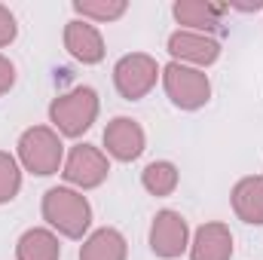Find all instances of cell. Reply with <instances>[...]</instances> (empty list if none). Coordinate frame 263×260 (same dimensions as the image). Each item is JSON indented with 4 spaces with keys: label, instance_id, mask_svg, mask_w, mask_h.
Listing matches in <instances>:
<instances>
[{
    "label": "cell",
    "instance_id": "4",
    "mask_svg": "<svg viewBox=\"0 0 263 260\" xmlns=\"http://www.w3.org/2000/svg\"><path fill=\"white\" fill-rule=\"evenodd\" d=\"M162 86H165L172 104L181 107V110H199L211 98V80H208V73L199 70V67L178 65V62L162 67Z\"/></svg>",
    "mask_w": 263,
    "mask_h": 260
},
{
    "label": "cell",
    "instance_id": "14",
    "mask_svg": "<svg viewBox=\"0 0 263 260\" xmlns=\"http://www.w3.org/2000/svg\"><path fill=\"white\" fill-rule=\"evenodd\" d=\"M59 257H62L59 236L52 230H43V227L25 230L18 245H15V260H59Z\"/></svg>",
    "mask_w": 263,
    "mask_h": 260
},
{
    "label": "cell",
    "instance_id": "17",
    "mask_svg": "<svg viewBox=\"0 0 263 260\" xmlns=\"http://www.w3.org/2000/svg\"><path fill=\"white\" fill-rule=\"evenodd\" d=\"M126 9H129L126 0H77L73 3V12H80L83 18H92V22H114Z\"/></svg>",
    "mask_w": 263,
    "mask_h": 260
},
{
    "label": "cell",
    "instance_id": "8",
    "mask_svg": "<svg viewBox=\"0 0 263 260\" xmlns=\"http://www.w3.org/2000/svg\"><path fill=\"white\" fill-rule=\"evenodd\" d=\"M168 55L178 65H196V67H208L217 62L220 55V43L208 34H196V31H175L168 37Z\"/></svg>",
    "mask_w": 263,
    "mask_h": 260
},
{
    "label": "cell",
    "instance_id": "3",
    "mask_svg": "<svg viewBox=\"0 0 263 260\" xmlns=\"http://www.w3.org/2000/svg\"><path fill=\"white\" fill-rule=\"evenodd\" d=\"M18 159L28 172L46 178V175H55L62 169L65 144H62L59 132H52L49 126H31L18 138Z\"/></svg>",
    "mask_w": 263,
    "mask_h": 260
},
{
    "label": "cell",
    "instance_id": "18",
    "mask_svg": "<svg viewBox=\"0 0 263 260\" xmlns=\"http://www.w3.org/2000/svg\"><path fill=\"white\" fill-rule=\"evenodd\" d=\"M18 187H22V169H18L15 156L0 150V205L12 202L15 193H18Z\"/></svg>",
    "mask_w": 263,
    "mask_h": 260
},
{
    "label": "cell",
    "instance_id": "7",
    "mask_svg": "<svg viewBox=\"0 0 263 260\" xmlns=\"http://www.w3.org/2000/svg\"><path fill=\"white\" fill-rule=\"evenodd\" d=\"M150 248H153L156 257H165V260L181 257L190 248V227H187V220L178 211L162 208L153 217V227H150Z\"/></svg>",
    "mask_w": 263,
    "mask_h": 260
},
{
    "label": "cell",
    "instance_id": "5",
    "mask_svg": "<svg viewBox=\"0 0 263 260\" xmlns=\"http://www.w3.org/2000/svg\"><path fill=\"white\" fill-rule=\"evenodd\" d=\"M162 77V70L156 65V59H150L147 52H132L123 55L117 65H114V83H117V92L126 98V101H138L144 98L156 80Z\"/></svg>",
    "mask_w": 263,
    "mask_h": 260
},
{
    "label": "cell",
    "instance_id": "11",
    "mask_svg": "<svg viewBox=\"0 0 263 260\" xmlns=\"http://www.w3.org/2000/svg\"><path fill=\"white\" fill-rule=\"evenodd\" d=\"M233 257V233L227 224L199 227L190 245V260H230Z\"/></svg>",
    "mask_w": 263,
    "mask_h": 260
},
{
    "label": "cell",
    "instance_id": "20",
    "mask_svg": "<svg viewBox=\"0 0 263 260\" xmlns=\"http://www.w3.org/2000/svg\"><path fill=\"white\" fill-rule=\"evenodd\" d=\"M12 83H15V65L6 55H0V95H6L12 89Z\"/></svg>",
    "mask_w": 263,
    "mask_h": 260
},
{
    "label": "cell",
    "instance_id": "15",
    "mask_svg": "<svg viewBox=\"0 0 263 260\" xmlns=\"http://www.w3.org/2000/svg\"><path fill=\"white\" fill-rule=\"evenodd\" d=\"M129 248H126V239L120 230L114 227H104V230H95L83 248H80V260H126Z\"/></svg>",
    "mask_w": 263,
    "mask_h": 260
},
{
    "label": "cell",
    "instance_id": "16",
    "mask_svg": "<svg viewBox=\"0 0 263 260\" xmlns=\"http://www.w3.org/2000/svg\"><path fill=\"white\" fill-rule=\"evenodd\" d=\"M141 184H144V190L150 196H168V193H175V187H178V169L172 162H165V159L150 162L141 172Z\"/></svg>",
    "mask_w": 263,
    "mask_h": 260
},
{
    "label": "cell",
    "instance_id": "2",
    "mask_svg": "<svg viewBox=\"0 0 263 260\" xmlns=\"http://www.w3.org/2000/svg\"><path fill=\"white\" fill-rule=\"evenodd\" d=\"M95 120H98V95L92 86H77L52 98L49 104V123L65 138H80L83 132L92 129Z\"/></svg>",
    "mask_w": 263,
    "mask_h": 260
},
{
    "label": "cell",
    "instance_id": "6",
    "mask_svg": "<svg viewBox=\"0 0 263 260\" xmlns=\"http://www.w3.org/2000/svg\"><path fill=\"white\" fill-rule=\"evenodd\" d=\"M62 175H65L67 184L83 187V190H92V187H98V184L107 181L110 162H107V156H104L98 147H92V144H77V147L67 153Z\"/></svg>",
    "mask_w": 263,
    "mask_h": 260
},
{
    "label": "cell",
    "instance_id": "10",
    "mask_svg": "<svg viewBox=\"0 0 263 260\" xmlns=\"http://www.w3.org/2000/svg\"><path fill=\"white\" fill-rule=\"evenodd\" d=\"M65 49L83 65H98L104 59V37L92 22L73 18L65 25Z\"/></svg>",
    "mask_w": 263,
    "mask_h": 260
},
{
    "label": "cell",
    "instance_id": "13",
    "mask_svg": "<svg viewBox=\"0 0 263 260\" xmlns=\"http://www.w3.org/2000/svg\"><path fill=\"white\" fill-rule=\"evenodd\" d=\"M233 211H236L245 224L263 227V175L242 178V181L233 187Z\"/></svg>",
    "mask_w": 263,
    "mask_h": 260
},
{
    "label": "cell",
    "instance_id": "12",
    "mask_svg": "<svg viewBox=\"0 0 263 260\" xmlns=\"http://www.w3.org/2000/svg\"><path fill=\"white\" fill-rule=\"evenodd\" d=\"M230 6L223 3H205V0H178L172 6L175 18L187 28H193L196 34H205V31H214L220 25V12H227Z\"/></svg>",
    "mask_w": 263,
    "mask_h": 260
},
{
    "label": "cell",
    "instance_id": "9",
    "mask_svg": "<svg viewBox=\"0 0 263 260\" xmlns=\"http://www.w3.org/2000/svg\"><path fill=\"white\" fill-rule=\"evenodd\" d=\"M144 144H147L144 129H141L132 117H117V120H110L107 129H104V147H107V153H110L114 159H120V162L138 159V156L144 153Z\"/></svg>",
    "mask_w": 263,
    "mask_h": 260
},
{
    "label": "cell",
    "instance_id": "19",
    "mask_svg": "<svg viewBox=\"0 0 263 260\" xmlns=\"http://www.w3.org/2000/svg\"><path fill=\"white\" fill-rule=\"evenodd\" d=\"M15 34H18V25H15V15L0 3V49L3 46H9L12 40H15Z\"/></svg>",
    "mask_w": 263,
    "mask_h": 260
},
{
    "label": "cell",
    "instance_id": "1",
    "mask_svg": "<svg viewBox=\"0 0 263 260\" xmlns=\"http://www.w3.org/2000/svg\"><path fill=\"white\" fill-rule=\"evenodd\" d=\"M43 220L67 239H83L92 224V208L83 193L70 187H52L43 196Z\"/></svg>",
    "mask_w": 263,
    "mask_h": 260
}]
</instances>
